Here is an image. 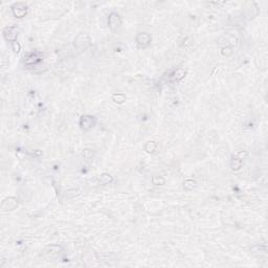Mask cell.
Masks as SVG:
<instances>
[{"label":"cell","mask_w":268,"mask_h":268,"mask_svg":"<svg viewBox=\"0 0 268 268\" xmlns=\"http://www.w3.org/2000/svg\"><path fill=\"white\" fill-rule=\"evenodd\" d=\"M74 45L80 50H84L90 45V38L87 34H80L74 40Z\"/></svg>","instance_id":"1"},{"label":"cell","mask_w":268,"mask_h":268,"mask_svg":"<svg viewBox=\"0 0 268 268\" xmlns=\"http://www.w3.org/2000/svg\"><path fill=\"white\" fill-rule=\"evenodd\" d=\"M136 43H137L138 48H146L150 45L151 37L147 32H139L136 37Z\"/></svg>","instance_id":"2"},{"label":"cell","mask_w":268,"mask_h":268,"mask_svg":"<svg viewBox=\"0 0 268 268\" xmlns=\"http://www.w3.org/2000/svg\"><path fill=\"white\" fill-rule=\"evenodd\" d=\"M12 12L16 18H22L26 15L27 12V7L24 3H15L12 7Z\"/></svg>","instance_id":"3"},{"label":"cell","mask_w":268,"mask_h":268,"mask_svg":"<svg viewBox=\"0 0 268 268\" xmlns=\"http://www.w3.org/2000/svg\"><path fill=\"white\" fill-rule=\"evenodd\" d=\"M108 24H109V27L111 28L112 31L117 29L122 24V20H121L120 15H117V13L110 14L109 18H108Z\"/></svg>","instance_id":"4"},{"label":"cell","mask_w":268,"mask_h":268,"mask_svg":"<svg viewBox=\"0 0 268 268\" xmlns=\"http://www.w3.org/2000/svg\"><path fill=\"white\" fill-rule=\"evenodd\" d=\"M17 35H18V31H17V28L15 27V26H10V27H5L4 31H3V36H4L5 40L11 41V42H14V41H16Z\"/></svg>","instance_id":"5"},{"label":"cell","mask_w":268,"mask_h":268,"mask_svg":"<svg viewBox=\"0 0 268 268\" xmlns=\"http://www.w3.org/2000/svg\"><path fill=\"white\" fill-rule=\"evenodd\" d=\"M80 126L83 130L87 131L93 126V117H89V115H83L80 120Z\"/></svg>","instance_id":"6"},{"label":"cell","mask_w":268,"mask_h":268,"mask_svg":"<svg viewBox=\"0 0 268 268\" xmlns=\"http://www.w3.org/2000/svg\"><path fill=\"white\" fill-rule=\"evenodd\" d=\"M17 199L14 197H8L7 199H4L3 202H2V208L4 211H13L15 207L17 206Z\"/></svg>","instance_id":"7"},{"label":"cell","mask_w":268,"mask_h":268,"mask_svg":"<svg viewBox=\"0 0 268 268\" xmlns=\"http://www.w3.org/2000/svg\"><path fill=\"white\" fill-rule=\"evenodd\" d=\"M61 251V246L59 245H49L44 249V256L45 257H55Z\"/></svg>","instance_id":"8"},{"label":"cell","mask_w":268,"mask_h":268,"mask_svg":"<svg viewBox=\"0 0 268 268\" xmlns=\"http://www.w3.org/2000/svg\"><path fill=\"white\" fill-rule=\"evenodd\" d=\"M40 61V55L38 52H31L25 57L24 62L27 65H34Z\"/></svg>","instance_id":"9"},{"label":"cell","mask_w":268,"mask_h":268,"mask_svg":"<svg viewBox=\"0 0 268 268\" xmlns=\"http://www.w3.org/2000/svg\"><path fill=\"white\" fill-rule=\"evenodd\" d=\"M112 180H113L112 176L108 173H103L100 176V182L102 184H108L110 182H112Z\"/></svg>","instance_id":"10"},{"label":"cell","mask_w":268,"mask_h":268,"mask_svg":"<svg viewBox=\"0 0 268 268\" xmlns=\"http://www.w3.org/2000/svg\"><path fill=\"white\" fill-rule=\"evenodd\" d=\"M156 149H157V144L155 141H149L147 142V145H146V151L149 152V153L155 152Z\"/></svg>","instance_id":"11"},{"label":"cell","mask_w":268,"mask_h":268,"mask_svg":"<svg viewBox=\"0 0 268 268\" xmlns=\"http://www.w3.org/2000/svg\"><path fill=\"white\" fill-rule=\"evenodd\" d=\"M242 166V160L239 159V158H236V159H231V168L233 170H239Z\"/></svg>","instance_id":"12"},{"label":"cell","mask_w":268,"mask_h":268,"mask_svg":"<svg viewBox=\"0 0 268 268\" xmlns=\"http://www.w3.org/2000/svg\"><path fill=\"white\" fill-rule=\"evenodd\" d=\"M112 100L117 103H124L125 100H126V97L123 93H117L112 95Z\"/></svg>","instance_id":"13"},{"label":"cell","mask_w":268,"mask_h":268,"mask_svg":"<svg viewBox=\"0 0 268 268\" xmlns=\"http://www.w3.org/2000/svg\"><path fill=\"white\" fill-rule=\"evenodd\" d=\"M152 182H153V184H155V186H162V184H165L166 180H165V178H162V177L154 176L152 178Z\"/></svg>","instance_id":"14"},{"label":"cell","mask_w":268,"mask_h":268,"mask_svg":"<svg viewBox=\"0 0 268 268\" xmlns=\"http://www.w3.org/2000/svg\"><path fill=\"white\" fill-rule=\"evenodd\" d=\"M184 74H186V72H184V70L182 69H178L176 72L174 73L173 76V80L174 81H179V80H181L184 77Z\"/></svg>","instance_id":"15"},{"label":"cell","mask_w":268,"mask_h":268,"mask_svg":"<svg viewBox=\"0 0 268 268\" xmlns=\"http://www.w3.org/2000/svg\"><path fill=\"white\" fill-rule=\"evenodd\" d=\"M196 186V181L194 180H186V182H184V187H186V190H192L193 187Z\"/></svg>","instance_id":"16"},{"label":"cell","mask_w":268,"mask_h":268,"mask_svg":"<svg viewBox=\"0 0 268 268\" xmlns=\"http://www.w3.org/2000/svg\"><path fill=\"white\" fill-rule=\"evenodd\" d=\"M11 47L12 49L14 50V52H20V48H21V46H20V44L17 42V41H14V42H11Z\"/></svg>","instance_id":"17"},{"label":"cell","mask_w":268,"mask_h":268,"mask_svg":"<svg viewBox=\"0 0 268 268\" xmlns=\"http://www.w3.org/2000/svg\"><path fill=\"white\" fill-rule=\"evenodd\" d=\"M222 53L224 56H229L233 53V50H231V48H229V47H224V48L222 49Z\"/></svg>","instance_id":"18"},{"label":"cell","mask_w":268,"mask_h":268,"mask_svg":"<svg viewBox=\"0 0 268 268\" xmlns=\"http://www.w3.org/2000/svg\"><path fill=\"white\" fill-rule=\"evenodd\" d=\"M84 156L85 158H90V157H92V152L90 150H84Z\"/></svg>","instance_id":"19"}]
</instances>
